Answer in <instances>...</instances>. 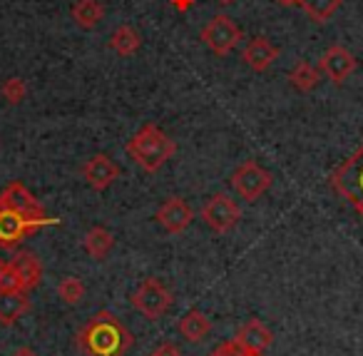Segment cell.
Wrapping results in <instances>:
<instances>
[{"mask_svg":"<svg viewBox=\"0 0 363 356\" xmlns=\"http://www.w3.org/2000/svg\"><path fill=\"white\" fill-rule=\"evenodd\" d=\"M202 41L214 55H229L242 43V28L229 16H214L202 28Z\"/></svg>","mask_w":363,"mask_h":356,"instance_id":"cell-8","label":"cell"},{"mask_svg":"<svg viewBox=\"0 0 363 356\" xmlns=\"http://www.w3.org/2000/svg\"><path fill=\"white\" fill-rule=\"evenodd\" d=\"M3 269H6V261L0 259V276H3Z\"/></svg>","mask_w":363,"mask_h":356,"instance_id":"cell-31","label":"cell"},{"mask_svg":"<svg viewBox=\"0 0 363 356\" xmlns=\"http://www.w3.org/2000/svg\"><path fill=\"white\" fill-rule=\"evenodd\" d=\"M135 346L132 331L112 311H97L77 331V349L85 356H125Z\"/></svg>","mask_w":363,"mask_h":356,"instance_id":"cell-1","label":"cell"},{"mask_svg":"<svg viewBox=\"0 0 363 356\" xmlns=\"http://www.w3.org/2000/svg\"><path fill=\"white\" fill-rule=\"evenodd\" d=\"M0 205L11 207V210L21 212V215L30 217V220H55V217L45 215V207L35 200V195L23 182H11L6 190L0 192Z\"/></svg>","mask_w":363,"mask_h":356,"instance_id":"cell-11","label":"cell"},{"mask_svg":"<svg viewBox=\"0 0 363 356\" xmlns=\"http://www.w3.org/2000/svg\"><path fill=\"white\" fill-rule=\"evenodd\" d=\"M30 306V296L26 291H0V326H16Z\"/></svg>","mask_w":363,"mask_h":356,"instance_id":"cell-15","label":"cell"},{"mask_svg":"<svg viewBox=\"0 0 363 356\" xmlns=\"http://www.w3.org/2000/svg\"><path fill=\"white\" fill-rule=\"evenodd\" d=\"M232 190L242 197L244 202H257L262 195H267L274 185V177L267 167H262L257 160H247L234 170L232 180H229Z\"/></svg>","mask_w":363,"mask_h":356,"instance_id":"cell-7","label":"cell"},{"mask_svg":"<svg viewBox=\"0 0 363 356\" xmlns=\"http://www.w3.org/2000/svg\"><path fill=\"white\" fill-rule=\"evenodd\" d=\"M132 306H135L137 314H142L150 321H160L167 311L174 304V296L167 289V284H162V279L157 276H147L137 284V289L130 296Z\"/></svg>","mask_w":363,"mask_h":356,"instance_id":"cell-5","label":"cell"},{"mask_svg":"<svg viewBox=\"0 0 363 356\" xmlns=\"http://www.w3.org/2000/svg\"><path fill=\"white\" fill-rule=\"evenodd\" d=\"M177 331H179L189 344H199L212 334V319H209L204 311L199 309H189L187 314L177 321Z\"/></svg>","mask_w":363,"mask_h":356,"instance_id":"cell-17","label":"cell"},{"mask_svg":"<svg viewBox=\"0 0 363 356\" xmlns=\"http://www.w3.org/2000/svg\"><path fill=\"white\" fill-rule=\"evenodd\" d=\"M318 80H321V72L313 65H308V63H296L294 70L289 72V82H291L298 92H311L313 87L318 85Z\"/></svg>","mask_w":363,"mask_h":356,"instance_id":"cell-22","label":"cell"},{"mask_svg":"<svg viewBox=\"0 0 363 356\" xmlns=\"http://www.w3.org/2000/svg\"><path fill=\"white\" fill-rule=\"evenodd\" d=\"M55 225H60V220H30V217L11 210V207L0 205V247L13 252L35 230H40V227H55Z\"/></svg>","mask_w":363,"mask_h":356,"instance_id":"cell-6","label":"cell"},{"mask_svg":"<svg viewBox=\"0 0 363 356\" xmlns=\"http://www.w3.org/2000/svg\"><path fill=\"white\" fill-rule=\"evenodd\" d=\"M3 97H6L11 105H18V102H23L26 100V95H28V85L21 80V77H8L6 82H3Z\"/></svg>","mask_w":363,"mask_h":356,"instance_id":"cell-24","label":"cell"},{"mask_svg":"<svg viewBox=\"0 0 363 356\" xmlns=\"http://www.w3.org/2000/svg\"><path fill=\"white\" fill-rule=\"evenodd\" d=\"M155 220L167 234H182L194 222V212L182 197H167L157 210Z\"/></svg>","mask_w":363,"mask_h":356,"instance_id":"cell-10","label":"cell"},{"mask_svg":"<svg viewBox=\"0 0 363 356\" xmlns=\"http://www.w3.org/2000/svg\"><path fill=\"white\" fill-rule=\"evenodd\" d=\"M70 16L77 28L92 31V28H97V23L105 18V6H102L100 0H75Z\"/></svg>","mask_w":363,"mask_h":356,"instance_id":"cell-19","label":"cell"},{"mask_svg":"<svg viewBox=\"0 0 363 356\" xmlns=\"http://www.w3.org/2000/svg\"><path fill=\"white\" fill-rule=\"evenodd\" d=\"M331 187L363 217V142L331 175Z\"/></svg>","mask_w":363,"mask_h":356,"instance_id":"cell-3","label":"cell"},{"mask_svg":"<svg viewBox=\"0 0 363 356\" xmlns=\"http://www.w3.org/2000/svg\"><path fill=\"white\" fill-rule=\"evenodd\" d=\"M80 172H82V177H85V182L95 192L110 190V187L117 182V177H120V167H117L115 162H112L107 155L90 157V160H87L85 165H82Z\"/></svg>","mask_w":363,"mask_h":356,"instance_id":"cell-13","label":"cell"},{"mask_svg":"<svg viewBox=\"0 0 363 356\" xmlns=\"http://www.w3.org/2000/svg\"><path fill=\"white\" fill-rule=\"evenodd\" d=\"M234 339H237L247 351H252V354H264V351L274 344L272 329H269L262 319H249L247 324L237 331V336H234Z\"/></svg>","mask_w":363,"mask_h":356,"instance_id":"cell-14","label":"cell"},{"mask_svg":"<svg viewBox=\"0 0 363 356\" xmlns=\"http://www.w3.org/2000/svg\"><path fill=\"white\" fill-rule=\"evenodd\" d=\"M219 6H234V3H237V0H217Z\"/></svg>","mask_w":363,"mask_h":356,"instance_id":"cell-30","label":"cell"},{"mask_svg":"<svg viewBox=\"0 0 363 356\" xmlns=\"http://www.w3.org/2000/svg\"><path fill=\"white\" fill-rule=\"evenodd\" d=\"M318 70H321L333 85H341V82L348 80V75L356 70V58L343 45H331L323 53L321 63H318Z\"/></svg>","mask_w":363,"mask_h":356,"instance_id":"cell-12","label":"cell"},{"mask_svg":"<svg viewBox=\"0 0 363 356\" xmlns=\"http://www.w3.org/2000/svg\"><path fill=\"white\" fill-rule=\"evenodd\" d=\"M279 6H284V8H289V6H298V0H277Z\"/></svg>","mask_w":363,"mask_h":356,"instance_id":"cell-29","label":"cell"},{"mask_svg":"<svg viewBox=\"0 0 363 356\" xmlns=\"http://www.w3.org/2000/svg\"><path fill=\"white\" fill-rule=\"evenodd\" d=\"M242 58L254 72H267L269 68L277 63L279 50H277V45H272V43H269V38H254V41L244 48Z\"/></svg>","mask_w":363,"mask_h":356,"instance_id":"cell-16","label":"cell"},{"mask_svg":"<svg viewBox=\"0 0 363 356\" xmlns=\"http://www.w3.org/2000/svg\"><path fill=\"white\" fill-rule=\"evenodd\" d=\"M82 249L97 261L107 259L110 252L115 249V234L107 227H90L87 234L82 237Z\"/></svg>","mask_w":363,"mask_h":356,"instance_id":"cell-18","label":"cell"},{"mask_svg":"<svg viewBox=\"0 0 363 356\" xmlns=\"http://www.w3.org/2000/svg\"><path fill=\"white\" fill-rule=\"evenodd\" d=\"M13 356H40V354L35 349H30V346H23V349L13 351Z\"/></svg>","mask_w":363,"mask_h":356,"instance_id":"cell-28","label":"cell"},{"mask_svg":"<svg viewBox=\"0 0 363 356\" xmlns=\"http://www.w3.org/2000/svg\"><path fill=\"white\" fill-rule=\"evenodd\" d=\"M169 3H172V8H177V11L187 13L189 8H194V3H197V0H169Z\"/></svg>","mask_w":363,"mask_h":356,"instance_id":"cell-27","label":"cell"},{"mask_svg":"<svg viewBox=\"0 0 363 356\" xmlns=\"http://www.w3.org/2000/svg\"><path fill=\"white\" fill-rule=\"evenodd\" d=\"M127 155L137 167L145 172H157L174 157L177 145L167 132H162L157 125H142L127 142Z\"/></svg>","mask_w":363,"mask_h":356,"instance_id":"cell-2","label":"cell"},{"mask_svg":"<svg viewBox=\"0 0 363 356\" xmlns=\"http://www.w3.org/2000/svg\"><path fill=\"white\" fill-rule=\"evenodd\" d=\"M343 0H298L301 11L311 18L313 23H326L336 16Z\"/></svg>","mask_w":363,"mask_h":356,"instance_id":"cell-21","label":"cell"},{"mask_svg":"<svg viewBox=\"0 0 363 356\" xmlns=\"http://www.w3.org/2000/svg\"><path fill=\"white\" fill-rule=\"evenodd\" d=\"M43 281V264L33 252H18L0 276V291H33Z\"/></svg>","mask_w":363,"mask_h":356,"instance_id":"cell-4","label":"cell"},{"mask_svg":"<svg viewBox=\"0 0 363 356\" xmlns=\"http://www.w3.org/2000/svg\"><path fill=\"white\" fill-rule=\"evenodd\" d=\"M150 356H179V349H177L174 344H169V341H164V344L157 346Z\"/></svg>","mask_w":363,"mask_h":356,"instance_id":"cell-26","label":"cell"},{"mask_svg":"<svg viewBox=\"0 0 363 356\" xmlns=\"http://www.w3.org/2000/svg\"><path fill=\"white\" fill-rule=\"evenodd\" d=\"M110 48L120 58H130L142 48V36L132 26H120L110 36Z\"/></svg>","mask_w":363,"mask_h":356,"instance_id":"cell-20","label":"cell"},{"mask_svg":"<svg viewBox=\"0 0 363 356\" xmlns=\"http://www.w3.org/2000/svg\"><path fill=\"white\" fill-rule=\"evenodd\" d=\"M209 356H262V354H252V351L244 349L237 339H232V341H224L222 346H217Z\"/></svg>","mask_w":363,"mask_h":356,"instance_id":"cell-25","label":"cell"},{"mask_svg":"<svg viewBox=\"0 0 363 356\" xmlns=\"http://www.w3.org/2000/svg\"><path fill=\"white\" fill-rule=\"evenodd\" d=\"M55 291L67 306H75V304H80L82 296L87 294V286L82 284V279H77V276H65V279L57 284Z\"/></svg>","mask_w":363,"mask_h":356,"instance_id":"cell-23","label":"cell"},{"mask_svg":"<svg viewBox=\"0 0 363 356\" xmlns=\"http://www.w3.org/2000/svg\"><path fill=\"white\" fill-rule=\"evenodd\" d=\"M202 220L217 234H227L242 220V210L229 195H214L207 200V205L202 207Z\"/></svg>","mask_w":363,"mask_h":356,"instance_id":"cell-9","label":"cell"}]
</instances>
